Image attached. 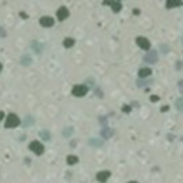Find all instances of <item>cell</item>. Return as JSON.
I'll list each match as a JSON object with an SVG mask.
<instances>
[{"label":"cell","mask_w":183,"mask_h":183,"mask_svg":"<svg viewBox=\"0 0 183 183\" xmlns=\"http://www.w3.org/2000/svg\"><path fill=\"white\" fill-rule=\"evenodd\" d=\"M17 125H19V117L16 115H9L6 119V127L12 129V127H16Z\"/></svg>","instance_id":"obj_1"},{"label":"cell","mask_w":183,"mask_h":183,"mask_svg":"<svg viewBox=\"0 0 183 183\" xmlns=\"http://www.w3.org/2000/svg\"><path fill=\"white\" fill-rule=\"evenodd\" d=\"M30 150H33L36 154H42L43 153V145L39 140H34L30 143Z\"/></svg>","instance_id":"obj_2"},{"label":"cell","mask_w":183,"mask_h":183,"mask_svg":"<svg viewBox=\"0 0 183 183\" xmlns=\"http://www.w3.org/2000/svg\"><path fill=\"white\" fill-rule=\"evenodd\" d=\"M87 93V87L83 84H79V86H74L73 87V95L74 96H83Z\"/></svg>","instance_id":"obj_3"},{"label":"cell","mask_w":183,"mask_h":183,"mask_svg":"<svg viewBox=\"0 0 183 183\" xmlns=\"http://www.w3.org/2000/svg\"><path fill=\"white\" fill-rule=\"evenodd\" d=\"M136 43L142 47V49H149L150 47V43H149V40L148 39H145V37H137V40H136Z\"/></svg>","instance_id":"obj_4"},{"label":"cell","mask_w":183,"mask_h":183,"mask_svg":"<svg viewBox=\"0 0 183 183\" xmlns=\"http://www.w3.org/2000/svg\"><path fill=\"white\" fill-rule=\"evenodd\" d=\"M40 24H43V26H46V27H49V26H53V19L51 17H42L40 19Z\"/></svg>","instance_id":"obj_5"},{"label":"cell","mask_w":183,"mask_h":183,"mask_svg":"<svg viewBox=\"0 0 183 183\" xmlns=\"http://www.w3.org/2000/svg\"><path fill=\"white\" fill-rule=\"evenodd\" d=\"M145 60H146L148 63H154V62H156V53H154V51H149V53L145 56Z\"/></svg>","instance_id":"obj_6"},{"label":"cell","mask_w":183,"mask_h":183,"mask_svg":"<svg viewBox=\"0 0 183 183\" xmlns=\"http://www.w3.org/2000/svg\"><path fill=\"white\" fill-rule=\"evenodd\" d=\"M69 16V12H67L66 7H60L59 9V13H57V17L60 19V20H63V19H66Z\"/></svg>","instance_id":"obj_7"},{"label":"cell","mask_w":183,"mask_h":183,"mask_svg":"<svg viewBox=\"0 0 183 183\" xmlns=\"http://www.w3.org/2000/svg\"><path fill=\"white\" fill-rule=\"evenodd\" d=\"M110 176V173L109 172H100V173H97V180H100V182H104L107 177Z\"/></svg>","instance_id":"obj_8"},{"label":"cell","mask_w":183,"mask_h":183,"mask_svg":"<svg viewBox=\"0 0 183 183\" xmlns=\"http://www.w3.org/2000/svg\"><path fill=\"white\" fill-rule=\"evenodd\" d=\"M139 74L143 77V76H149L150 74V69H142L140 72H139Z\"/></svg>","instance_id":"obj_9"},{"label":"cell","mask_w":183,"mask_h":183,"mask_svg":"<svg viewBox=\"0 0 183 183\" xmlns=\"http://www.w3.org/2000/svg\"><path fill=\"white\" fill-rule=\"evenodd\" d=\"M67 162H69L70 165H73V163L77 162V157H76V156H69V157H67Z\"/></svg>","instance_id":"obj_10"},{"label":"cell","mask_w":183,"mask_h":183,"mask_svg":"<svg viewBox=\"0 0 183 183\" xmlns=\"http://www.w3.org/2000/svg\"><path fill=\"white\" fill-rule=\"evenodd\" d=\"M176 107H177L179 110H183V100L182 99H179L176 102Z\"/></svg>","instance_id":"obj_11"},{"label":"cell","mask_w":183,"mask_h":183,"mask_svg":"<svg viewBox=\"0 0 183 183\" xmlns=\"http://www.w3.org/2000/svg\"><path fill=\"white\" fill-rule=\"evenodd\" d=\"M73 43H74V40H72V39H67L66 42H65V46H66V47H70Z\"/></svg>","instance_id":"obj_12"},{"label":"cell","mask_w":183,"mask_h":183,"mask_svg":"<svg viewBox=\"0 0 183 183\" xmlns=\"http://www.w3.org/2000/svg\"><path fill=\"white\" fill-rule=\"evenodd\" d=\"M180 4V1H170V3H167V7H173V6H179Z\"/></svg>","instance_id":"obj_13"},{"label":"cell","mask_w":183,"mask_h":183,"mask_svg":"<svg viewBox=\"0 0 183 183\" xmlns=\"http://www.w3.org/2000/svg\"><path fill=\"white\" fill-rule=\"evenodd\" d=\"M119 9H120V3H113V10H115V12H117Z\"/></svg>","instance_id":"obj_14"},{"label":"cell","mask_w":183,"mask_h":183,"mask_svg":"<svg viewBox=\"0 0 183 183\" xmlns=\"http://www.w3.org/2000/svg\"><path fill=\"white\" fill-rule=\"evenodd\" d=\"M179 87H180V90H182V93H183V80L179 83Z\"/></svg>","instance_id":"obj_15"},{"label":"cell","mask_w":183,"mask_h":183,"mask_svg":"<svg viewBox=\"0 0 183 183\" xmlns=\"http://www.w3.org/2000/svg\"><path fill=\"white\" fill-rule=\"evenodd\" d=\"M1 116H3V115H1V113H0V119H1Z\"/></svg>","instance_id":"obj_16"},{"label":"cell","mask_w":183,"mask_h":183,"mask_svg":"<svg viewBox=\"0 0 183 183\" xmlns=\"http://www.w3.org/2000/svg\"><path fill=\"white\" fill-rule=\"evenodd\" d=\"M129 183H136V182H129Z\"/></svg>","instance_id":"obj_17"},{"label":"cell","mask_w":183,"mask_h":183,"mask_svg":"<svg viewBox=\"0 0 183 183\" xmlns=\"http://www.w3.org/2000/svg\"><path fill=\"white\" fill-rule=\"evenodd\" d=\"M0 70H1V65H0Z\"/></svg>","instance_id":"obj_18"}]
</instances>
